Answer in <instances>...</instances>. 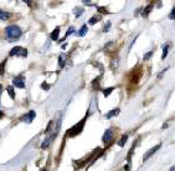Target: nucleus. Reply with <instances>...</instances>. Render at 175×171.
I'll return each instance as SVG.
<instances>
[{
    "label": "nucleus",
    "mask_w": 175,
    "mask_h": 171,
    "mask_svg": "<svg viewBox=\"0 0 175 171\" xmlns=\"http://www.w3.org/2000/svg\"><path fill=\"white\" fill-rule=\"evenodd\" d=\"M21 29L19 28V26H16V25H10L8 26V28L5 29V36H6V39H9V40H16V39H19L20 36H21Z\"/></svg>",
    "instance_id": "obj_1"
},
{
    "label": "nucleus",
    "mask_w": 175,
    "mask_h": 171,
    "mask_svg": "<svg viewBox=\"0 0 175 171\" xmlns=\"http://www.w3.org/2000/svg\"><path fill=\"white\" fill-rule=\"evenodd\" d=\"M10 56H22L26 57L27 56V50L24 49L21 46H15L14 49H11L10 51Z\"/></svg>",
    "instance_id": "obj_2"
},
{
    "label": "nucleus",
    "mask_w": 175,
    "mask_h": 171,
    "mask_svg": "<svg viewBox=\"0 0 175 171\" xmlns=\"http://www.w3.org/2000/svg\"><path fill=\"white\" fill-rule=\"evenodd\" d=\"M83 125H85V119L83 120H81L76 126H73L71 130H68V136H75V135H78L80 132L82 131V129H83Z\"/></svg>",
    "instance_id": "obj_3"
},
{
    "label": "nucleus",
    "mask_w": 175,
    "mask_h": 171,
    "mask_svg": "<svg viewBox=\"0 0 175 171\" xmlns=\"http://www.w3.org/2000/svg\"><path fill=\"white\" fill-rule=\"evenodd\" d=\"M13 84H14V86H16L19 89H24L25 88V79H24L22 75H19V76L14 77Z\"/></svg>",
    "instance_id": "obj_4"
},
{
    "label": "nucleus",
    "mask_w": 175,
    "mask_h": 171,
    "mask_svg": "<svg viewBox=\"0 0 175 171\" xmlns=\"http://www.w3.org/2000/svg\"><path fill=\"white\" fill-rule=\"evenodd\" d=\"M35 111H30V112H27L26 115H24L22 118H21V121H25L27 122V124H30V122H32L34 120V118H35Z\"/></svg>",
    "instance_id": "obj_5"
},
{
    "label": "nucleus",
    "mask_w": 175,
    "mask_h": 171,
    "mask_svg": "<svg viewBox=\"0 0 175 171\" xmlns=\"http://www.w3.org/2000/svg\"><path fill=\"white\" fill-rule=\"evenodd\" d=\"M112 136H113V132H112V130H111V129H108L107 131L104 132V135H103V138H102V140H103V142H104V144H107V142H109V141H111Z\"/></svg>",
    "instance_id": "obj_6"
},
{
    "label": "nucleus",
    "mask_w": 175,
    "mask_h": 171,
    "mask_svg": "<svg viewBox=\"0 0 175 171\" xmlns=\"http://www.w3.org/2000/svg\"><path fill=\"white\" fill-rule=\"evenodd\" d=\"M159 148H160V144H159V145H157V146H155V148H153V149H150V150H149V151H148V152H147V154H145V155H144V161H145V160H148V159H149V157H150V156H152V155H153V154H155V151H157V150H159Z\"/></svg>",
    "instance_id": "obj_7"
},
{
    "label": "nucleus",
    "mask_w": 175,
    "mask_h": 171,
    "mask_svg": "<svg viewBox=\"0 0 175 171\" xmlns=\"http://www.w3.org/2000/svg\"><path fill=\"white\" fill-rule=\"evenodd\" d=\"M10 16H11L10 13H6L4 10H0V19L1 20H8V19H10Z\"/></svg>",
    "instance_id": "obj_8"
},
{
    "label": "nucleus",
    "mask_w": 175,
    "mask_h": 171,
    "mask_svg": "<svg viewBox=\"0 0 175 171\" xmlns=\"http://www.w3.org/2000/svg\"><path fill=\"white\" fill-rule=\"evenodd\" d=\"M58 34H60V28H56L51 33V39L52 40H57L58 39Z\"/></svg>",
    "instance_id": "obj_9"
},
{
    "label": "nucleus",
    "mask_w": 175,
    "mask_h": 171,
    "mask_svg": "<svg viewBox=\"0 0 175 171\" xmlns=\"http://www.w3.org/2000/svg\"><path fill=\"white\" fill-rule=\"evenodd\" d=\"M153 9V4H150V5H148V6H147V8L145 9H144L143 10V13H142V15L143 16H148L149 15V13H150V10H152Z\"/></svg>",
    "instance_id": "obj_10"
},
{
    "label": "nucleus",
    "mask_w": 175,
    "mask_h": 171,
    "mask_svg": "<svg viewBox=\"0 0 175 171\" xmlns=\"http://www.w3.org/2000/svg\"><path fill=\"white\" fill-rule=\"evenodd\" d=\"M86 33H87V26L83 25V26H82V28L80 29V31H78V35H80V36H85Z\"/></svg>",
    "instance_id": "obj_11"
},
{
    "label": "nucleus",
    "mask_w": 175,
    "mask_h": 171,
    "mask_svg": "<svg viewBox=\"0 0 175 171\" xmlns=\"http://www.w3.org/2000/svg\"><path fill=\"white\" fill-rule=\"evenodd\" d=\"M5 65H6V59L1 61V64H0V75L4 74V69H5Z\"/></svg>",
    "instance_id": "obj_12"
},
{
    "label": "nucleus",
    "mask_w": 175,
    "mask_h": 171,
    "mask_svg": "<svg viewBox=\"0 0 175 171\" xmlns=\"http://www.w3.org/2000/svg\"><path fill=\"white\" fill-rule=\"evenodd\" d=\"M127 140H128V136H127V135H124V136H123V138H122L121 140H119L118 145H119V146H124V144H125V141H127Z\"/></svg>",
    "instance_id": "obj_13"
},
{
    "label": "nucleus",
    "mask_w": 175,
    "mask_h": 171,
    "mask_svg": "<svg viewBox=\"0 0 175 171\" xmlns=\"http://www.w3.org/2000/svg\"><path fill=\"white\" fill-rule=\"evenodd\" d=\"M168 49H169V45H165L163 47V55H162V59H165L166 55H168Z\"/></svg>",
    "instance_id": "obj_14"
},
{
    "label": "nucleus",
    "mask_w": 175,
    "mask_h": 171,
    "mask_svg": "<svg viewBox=\"0 0 175 171\" xmlns=\"http://www.w3.org/2000/svg\"><path fill=\"white\" fill-rule=\"evenodd\" d=\"M113 90H114V88H108V89H104V90H103V95H104V96H108V95L111 94Z\"/></svg>",
    "instance_id": "obj_15"
},
{
    "label": "nucleus",
    "mask_w": 175,
    "mask_h": 171,
    "mask_svg": "<svg viewBox=\"0 0 175 171\" xmlns=\"http://www.w3.org/2000/svg\"><path fill=\"white\" fill-rule=\"evenodd\" d=\"M119 112V109H116V110H112V111H109V114L107 115V118L109 119V118H112L113 115H117Z\"/></svg>",
    "instance_id": "obj_16"
},
{
    "label": "nucleus",
    "mask_w": 175,
    "mask_h": 171,
    "mask_svg": "<svg viewBox=\"0 0 175 171\" xmlns=\"http://www.w3.org/2000/svg\"><path fill=\"white\" fill-rule=\"evenodd\" d=\"M99 19H101L99 16H93V18L90 19V24H91V25H93V24H96V21H98Z\"/></svg>",
    "instance_id": "obj_17"
},
{
    "label": "nucleus",
    "mask_w": 175,
    "mask_h": 171,
    "mask_svg": "<svg viewBox=\"0 0 175 171\" xmlns=\"http://www.w3.org/2000/svg\"><path fill=\"white\" fill-rule=\"evenodd\" d=\"M82 11H83V9H82V8H76V9H75V13H76V18H78V16L82 14Z\"/></svg>",
    "instance_id": "obj_18"
},
{
    "label": "nucleus",
    "mask_w": 175,
    "mask_h": 171,
    "mask_svg": "<svg viewBox=\"0 0 175 171\" xmlns=\"http://www.w3.org/2000/svg\"><path fill=\"white\" fill-rule=\"evenodd\" d=\"M99 79H101V76H98L97 79H96V80H93V88L94 89H98V81H99Z\"/></svg>",
    "instance_id": "obj_19"
},
{
    "label": "nucleus",
    "mask_w": 175,
    "mask_h": 171,
    "mask_svg": "<svg viewBox=\"0 0 175 171\" xmlns=\"http://www.w3.org/2000/svg\"><path fill=\"white\" fill-rule=\"evenodd\" d=\"M97 9H98V11H99V13H102V14H109L108 10L106 9V8H97Z\"/></svg>",
    "instance_id": "obj_20"
},
{
    "label": "nucleus",
    "mask_w": 175,
    "mask_h": 171,
    "mask_svg": "<svg viewBox=\"0 0 175 171\" xmlns=\"http://www.w3.org/2000/svg\"><path fill=\"white\" fill-rule=\"evenodd\" d=\"M8 91H9L10 96H11V99H14V98H15V95H14V93H13V88H8Z\"/></svg>",
    "instance_id": "obj_21"
},
{
    "label": "nucleus",
    "mask_w": 175,
    "mask_h": 171,
    "mask_svg": "<svg viewBox=\"0 0 175 171\" xmlns=\"http://www.w3.org/2000/svg\"><path fill=\"white\" fill-rule=\"evenodd\" d=\"M60 66H61V67L65 66V63H63V56H60Z\"/></svg>",
    "instance_id": "obj_22"
},
{
    "label": "nucleus",
    "mask_w": 175,
    "mask_h": 171,
    "mask_svg": "<svg viewBox=\"0 0 175 171\" xmlns=\"http://www.w3.org/2000/svg\"><path fill=\"white\" fill-rule=\"evenodd\" d=\"M152 54H153V53H152V51H149V53H148V54H147V55H145V56H144V60H148V59H149V57H150V56H152Z\"/></svg>",
    "instance_id": "obj_23"
},
{
    "label": "nucleus",
    "mask_w": 175,
    "mask_h": 171,
    "mask_svg": "<svg viewBox=\"0 0 175 171\" xmlns=\"http://www.w3.org/2000/svg\"><path fill=\"white\" fill-rule=\"evenodd\" d=\"M109 28H111V23H109V21H108L107 24H106V28H104V31H108V29H109Z\"/></svg>",
    "instance_id": "obj_24"
},
{
    "label": "nucleus",
    "mask_w": 175,
    "mask_h": 171,
    "mask_svg": "<svg viewBox=\"0 0 175 171\" xmlns=\"http://www.w3.org/2000/svg\"><path fill=\"white\" fill-rule=\"evenodd\" d=\"M72 31H73V28H70V29H68V31H67V34H66V36H65V37H67V36L70 35V34H71Z\"/></svg>",
    "instance_id": "obj_25"
},
{
    "label": "nucleus",
    "mask_w": 175,
    "mask_h": 171,
    "mask_svg": "<svg viewBox=\"0 0 175 171\" xmlns=\"http://www.w3.org/2000/svg\"><path fill=\"white\" fill-rule=\"evenodd\" d=\"M174 13H175V9H173V10H171V14H170V16H169L170 19H174V15H175Z\"/></svg>",
    "instance_id": "obj_26"
},
{
    "label": "nucleus",
    "mask_w": 175,
    "mask_h": 171,
    "mask_svg": "<svg viewBox=\"0 0 175 171\" xmlns=\"http://www.w3.org/2000/svg\"><path fill=\"white\" fill-rule=\"evenodd\" d=\"M41 88H42V89H46V90H47V89H50V86H49L47 84H42V85H41Z\"/></svg>",
    "instance_id": "obj_27"
},
{
    "label": "nucleus",
    "mask_w": 175,
    "mask_h": 171,
    "mask_svg": "<svg viewBox=\"0 0 175 171\" xmlns=\"http://www.w3.org/2000/svg\"><path fill=\"white\" fill-rule=\"evenodd\" d=\"M24 1H25L27 5H30V6H31V3H32V0H24Z\"/></svg>",
    "instance_id": "obj_28"
},
{
    "label": "nucleus",
    "mask_w": 175,
    "mask_h": 171,
    "mask_svg": "<svg viewBox=\"0 0 175 171\" xmlns=\"http://www.w3.org/2000/svg\"><path fill=\"white\" fill-rule=\"evenodd\" d=\"M1 90H3V88H1V85H0V94H1ZM3 116V112H1V110H0V118Z\"/></svg>",
    "instance_id": "obj_29"
},
{
    "label": "nucleus",
    "mask_w": 175,
    "mask_h": 171,
    "mask_svg": "<svg viewBox=\"0 0 175 171\" xmlns=\"http://www.w3.org/2000/svg\"><path fill=\"white\" fill-rule=\"evenodd\" d=\"M82 1L86 3V4H90V3H91V0H82Z\"/></svg>",
    "instance_id": "obj_30"
}]
</instances>
